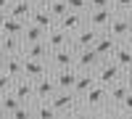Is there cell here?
<instances>
[{"instance_id":"1","label":"cell","mask_w":132,"mask_h":119,"mask_svg":"<svg viewBox=\"0 0 132 119\" xmlns=\"http://www.w3.org/2000/svg\"><path fill=\"white\" fill-rule=\"evenodd\" d=\"M50 101H53V106H56V111L61 116H82V114H87L85 106H82V95H77L74 90H58Z\"/></svg>"},{"instance_id":"2","label":"cell","mask_w":132,"mask_h":119,"mask_svg":"<svg viewBox=\"0 0 132 119\" xmlns=\"http://www.w3.org/2000/svg\"><path fill=\"white\" fill-rule=\"evenodd\" d=\"M82 106L87 114H95V116H103V109L108 106V88L101 82H95L90 90L82 95Z\"/></svg>"},{"instance_id":"3","label":"cell","mask_w":132,"mask_h":119,"mask_svg":"<svg viewBox=\"0 0 132 119\" xmlns=\"http://www.w3.org/2000/svg\"><path fill=\"white\" fill-rule=\"evenodd\" d=\"M124 74H127V72H124L122 66H116V64H114L111 58H103V64L95 69V77H98V82H101V85H106V88H111L114 82H119V80L124 77Z\"/></svg>"},{"instance_id":"4","label":"cell","mask_w":132,"mask_h":119,"mask_svg":"<svg viewBox=\"0 0 132 119\" xmlns=\"http://www.w3.org/2000/svg\"><path fill=\"white\" fill-rule=\"evenodd\" d=\"M129 93H132V80L124 74V77L119 80V82H114L111 88H108V106L119 111V106L124 103V98H127Z\"/></svg>"},{"instance_id":"5","label":"cell","mask_w":132,"mask_h":119,"mask_svg":"<svg viewBox=\"0 0 132 119\" xmlns=\"http://www.w3.org/2000/svg\"><path fill=\"white\" fill-rule=\"evenodd\" d=\"M103 64V56L98 53L95 48H82V50H77V72H95L98 66Z\"/></svg>"},{"instance_id":"6","label":"cell","mask_w":132,"mask_h":119,"mask_svg":"<svg viewBox=\"0 0 132 119\" xmlns=\"http://www.w3.org/2000/svg\"><path fill=\"white\" fill-rule=\"evenodd\" d=\"M50 66L53 69H69V66H74L77 64V48L74 45H66V48H56L50 53Z\"/></svg>"},{"instance_id":"7","label":"cell","mask_w":132,"mask_h":119,"mask_svg":"<svg viewBox=\"0 0 132 119\" xmlns=\"http://www.w3.org/2000/svg\"><path fill=\"white\" fill-rule=\"evenodd\" d=\"M129 29H132V13L114 11V19H111V24H108V29H106V32H111L116 40H127Z\"/></svg>"},{"instance_id":"8","label":"cell","mask_w":132,"mask_h":119,"mask_svg":"<svg viewBox=\"0 0 132 119\" xmlns=\"http://www.w3.org/2000/svg\"><path fill=\"white\" fill-rule=\"evenodd\" d=\"M50 72H53V66H50L48 58H24V77L40 80L45 74H50Z\"/></svg>"},{"instance_id":"9","label":"cell","mask_w":132,"mask_h":119,"mask_svg":"<svg viewBox=\"0 0 132 119\" xmlns=\"http://www.w3.org/2000/svg\"><path fill=\"white\" fill-rule=\"evenodd\" d=\"M98 35H101V29L85 24L79 32H74V35H71V45H74L77 50H82V48H93L95 40H98Z\"/></svg>"},{"instance_id":"10","label":"cell","mask_w":132,"mask_h":119,"mask_svg":"<svg viewBox=\"0 0 132 119\" xmlns=\"http://www.w3.org/2000/svg\"><path fill=\"white\" fill-rule=\"evenodd\" d=\"M85 16H87V24L90 27L106 32L108 24H111V19H114V8H93V11H87Z\"/></svg>"},{"instance_id":"11","label":"cell","mask_w":132,"mask_h":119,"mask_svg":"<svg viewBox=\"0 0 132 119\" xmlns=\"http://www.w3.org/2000/svg\"><path fill=\"white\" fill-rule=\"evenodd\" d=\"M27 24H29V21L19 19V16H13V13H3V21H0V32H3V35L21 37V35H24V29H27Z\"/></svg>"},{"instance_id":"12","label":"cell","mask_w":132,"mask_h":119,"mask_svg":"<svg viewBox=\"0 0 132 119\" xmlns=\"http://www.w3.org/2000/svg\"><path fill=\"white\" fill-rule=\"evenodd\" d=\"M56 93H58V85H56V77H53V72H50V74H45V77H40V80H35V95H37V98L50 101Z\"/></svg>"},{"instance_id":"13","label":"cell","mask_w":132,"mask_h":119,"mask_svg":"<svg viewBox=\"0 0 132 119\" xmlns=\"http://www.w3.org/2000/svg\"><path fill=\"white\" fill-rule=\"evenodd\" d=\"M85 24H87V16H85V13H77V11H69V13H63V16L58 19V27H61V29H66L69 35L79 32Z\"/></svg>"},{"instance_id":"14","label":"cell","mask_w":132,"mask_h":119,"mask_svg":"<svg viewBox=\"0 0 132 119\" xmlns=\"http://www.w3.org/2000/svg\"><path fill=\"white\" fill-rule=\"evenodd\" d=\"M116 45H119V40L111 35V32H101L93 48H95L98 53H101L103 58H111V56H114V50H116Z\"/></svg>"},{"instance_id":"15","label":"cell","mask_w":132,"mask_h":119,"mask_svg":"<svg viewBox=\"0 0 132 119\" xmlns=\"http://www.w3.org/2000/svg\"><path fill=\"white\" fill-rule=\"evenodd\" d=\"M21 53H24V58H50L53 48L48 45V40H37V42H27Z\"/></svg>"},{"instance_id":"16","label":"cell","mask_w":132,"mask_h":119,"mask_svg":"<svg viewBox=\"0 0 132 119\" xmlns=\"http://www.w3.org/2000/svg\"><path fill=\"white\" fill-rule=\"evenodd\" d=\"M13 93L19 95L21 101H27V103L37 101V95H35V80H29V77H16V82H13Z\"/></svg>"},{"instance_id":"17","label":"cell","mask_w":132,"mask_h":119,"mask_svg":"<svg viewBox=\"0 0 132 119\" xmlns=\"http://www.w3.org/2000/svg\"><path fill=\"white\" fill-rule=\"evenodd\" d=\"M77 66H69V69H53V77H56V85L58 90H74V82H77Z\"/></svg>"},{"instance_id":"18","label":"cell","mask_w":132,"mask_h":119,"mask_svg":"<svg viewBox=\"0 0 132 119\" xmlns=\"http://www.w3.org/2000/svg\"><path fill=\"white\" fill-rule=\"evenodd\" d=\"M111 61L116 64V66H122L124 72L132 66V45H129L127 40H119V45H116V50H114Z\"/></svg>"},{"instance_id":"19","label":"cell","mask_w":132,"mask_h":119,"mask_svg":"<svg viewBox=\"0 0 132 119\" xmlns=\"http://www.w3.org/2000/svg\"><path fill=\"white\" fill-rule=\"evenodd\" d=\"M0 69L8 72L11 77H24V53H11V56H5V61L0 64Z\"/></svg>"},{"instance_id":"20","label":"cell","mask_w":132,"mask_h":119,"mask_svg":"<svg viewBox=\"0 0 132 119\" xmlns=\"http://www.w3.org/2000/svg\"><path fill=\"white\" fill-rule=\"evenodd\" d=\"M35 8H37L35 0H11V8L5 11V13H13V16H19V19L29 21L32 13H35Z\"/></svg>"},{"instance_id":"21","label":"cell","mask_w":132,"mask_h":119,"mask_svg":"<svg viewBox=\"0 0 132 119\" xmlns=\"http://www.w3.org/2000/svg\"><path fill=\"white\" fill-rule=\"evenodd\" d=\"M48 45L53 48V50H56V48H66V45H71V35H69V32H66V29H61L58 24L56 27H53V29H48Z\"/></svg>"},{"instance_id":"22","label":"cell","mask_w":132,"mask_h":119,"mask_svg":"<svg viewBox=\"0 0 132 119\" xmlns=\"http://www.w3.org/2000/svg\"><path fill=\"white\" fill-rule=\"evenodd\" d=\"M29 21H35V24H40L42 29H53V27L58 24V19H56V16H53L50 11H48V5H37Z\"/></svg>"},{"instance_id":"23","label":"cell","mask_w":132,"mask_h":119,"mask_svg":"<svg viewBox=\"0 0 132 119\" xmlns=\"http://www.w3.org/2000/svg\"><path fill=\"white\" fill-rule=\"evenodd\" d=\"M95 82H98L95 72H79V74H77V82H74V93H77V95H85Z\"/></svg>"},{"instance_id":"24","label":"cell","mask_w":132,"mask_h":119,"mask_svg":"<svg viewBox=\"0 0 132 119\" xmlns=\"http://www.w3.org/2000/svg\"><path fill=\"white\" fill-rule=\"evenodd\" d=\"M48 37V29H42L40 24H35V21H29L27 29H24V35H21V42H37V40H45Z\"/></svg>"},{"instance_id":"25","label":"cell","mask_w":132,"mask_h":119,"mask_svg":"<svg viewBox=\"0 0 132 119\" xmlns=\"http://www.w3.org/2000/svg\"><path fill=\"white\" fill-rule=\"evenodd\" d=\"M35 116H42V119H56V116H61V114L56 111V106H53V101L37 98V101H35Z\"/></svg>"},{"instance_id":"26","label":"cell","mask_w":132,"mask_h":119,"mask_svg":"<svg viewBox=\"0 0 132 119\" xmlns=\"http://www.w3.org/2000/svg\"><path fill=\"white\" fill-rule=\"evenodd\" d=\"M0 45L5 48V53L11 56V53H21V48H24V42H21V37H13V35H3V40H0Z\"/></svg>"},{"instance_id":"27","label":"cell","mask_w":132,"mask_h":119,"mask_svg":"<svg viewBox=\"0 0 132 119\" xmlns=\"http://www.w3.org/2000/svg\"><path fill=\"white\" fill-rule=\"evenodd\" d=\"M48 11H50L56 19H61L63 13H69V3H66V0H50V3H48Z\"/></svg>"},{"instance_id":"28","label":"cell","mask_w":132,"mask_h":119,"mask_svg":"<svg viewBox=\"0 0 132 119\" xmlns=\"http://www.w3.org/2000/svg\"><path fill=\"white\" fill-rule=\"evenodd\" d=\"M13 82H16V77H11L8 72L0 69V95H5V93L13 90Z\"/></svg>"},{"instance_id":"29","label":"cell","mask_w":132,"mask_h":119,"mask_svg":"<svg viewBox=\"0 0 132 119\" xmlns=\"http://www.w3.org/2000/svg\"><path fill=\"white\" fill-rule=\"evenodd\" d=\"M66 3H69V11H77V13L90 11V0H66Z\"/></svg>"},{"instance_id":"30","label":"cell","mask_w":132,"mask_h":119,"mask_svg":"<svg viewBox=\"0 0 132 119\" xmlns=\"http://www.w3.org/2000/svg\"><path fill=\"white\" fill-rule=\"evenodd\" d=\"M114 11H122V13H132V0H114Z\"/></svg>"},{"instance_id":"31","label":"cell","mask_w":132,"mask_h":119,"mask_svg":"<svg viewBox=\"0 0 132 119\" xmlns=\"http://www.w3.org/2000/svg\"><path fill=\"white\" fill-rule=\"evenodd\" d=\"M119 114H122V116H132V93L124 98V103L119 106Z\"/></svg>"},{"instance_id":"32","label":"cell","mask_w":132,"mask_h":119,"mask_svg":"<svg viewBox=\"0 0 132 119\" xmlns=\"http://www.w3.org/2000/svg\"><path fill=\"white\" fill-rule=\"evenodd\" d=\"M93 8H114V0H90V11Z\"/></svg>"},{"instance_id":"33","label":"cell","mask_w":132,"mask_h":119,"mask_svg":"<svg viewBox=\"0 0 132 119\" xmlns=\"http://www.w3.org/2000/svg\"><path fill=\"white\" fill-rule=\"evenodd\" d=\"M8 8H11V0H0V11H3V13H5Z\"/></svg>"},{"instance_id":"34","label":"cell","mask_w":132,"mask_h":119,"mask_svg":"<svg viewBox=\"0 0 132 119\" xmlns=\"http://www.w3.org/2000/svg\"><path fill=\"white\" fill-rule=\"evenodd\" d=\"M5 56H8V53H5V48H3V45H0V64H3V61H5Z\"/></svg>"},{"instance_id":"35","label":"cell","mask_w":132,"mask_h":119,"mask_svg":"<svg viewBox=\"0 0 132 119\" xmlns=\"http://www.w3.org/2000/svg\"><path fill=\"white\" fill-rule=\"evenodd\" d=\"M35 3H37V5H48L50 0H35Z\"/></svg>"},{"instance_id":"36","label":"cell","mask_w":132,"mask_h":119,"mask_svg":"<svg viewBox=\"0 0 132 119\" xmlns=\"http://www.w3.org/2000/svg\"><path fill=\"white\" fill-rule=\"evenodd\" d=\"M127 42H129V45H132V29H129V35H127Z\"/></svg>"},{"instance_id":"37","label":"cell","mask_w":132,"mask_h":119,"mask_svg":"<svg viewBox=\"0 0 132 119\" xmlns=\"http://www.w3.org/2000/svg\"><path fill=\"white\" fill-rule=\"evenodd\" d=\"M127 77H129V80H132V66H129V69H127Z\"/></svg>"},{"instance_id":"38","label":"cell","mask_w":132,"mask_h":119,"mask_svg":"<svg viewBox=\"0 0 132 119\" xmlns=\"http://www.w3.org/2000/svg\"><path fill=\"white\" fill-rule=\"evenodd\" d=\"M0 21H3V11H0Z\"/></svg>"},{"instance_id":"39","label":"cell","mask_w":132,"mask_h":119,"mask_svg":"<svg viewBox=\"0 0 132 119\" xmlns=\"http://www.w3.org/2000/svg\"><path fill=\"white\" fill-rule=\"evenodd\" d=\"M0 40H3V32H0Z\"/></svg>"}]
</instances>
